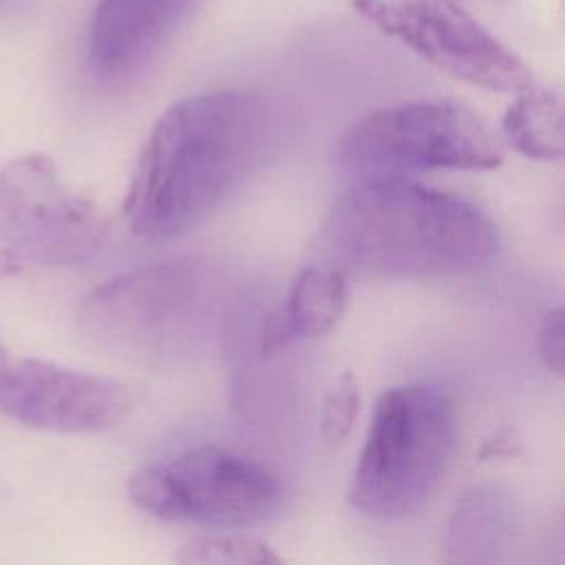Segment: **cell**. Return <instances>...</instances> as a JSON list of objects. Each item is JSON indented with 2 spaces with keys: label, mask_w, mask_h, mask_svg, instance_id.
<instances>
[{
  "label": "cell",
  "mask_w": 565,
  "mask_h": 565,
  "mask_svg": "<svg viewBox=\"0 0 565 565\" xmlns=\"http://www.w3.org/2000/svg\"><path fill=\"white\" fill-rule=\"evenodd\" d=\"M269 143L260 95L227 88L172 104L137 157L124 199L130 230L150 241L185 234L260 166Z\"/></svg>",
  "instance_id": "cell-1"
},
{
  "label": "cell",
  "mask_w": 565,
  "mask_h": 565,
  "mask_svg": "<svg viewBox=\"0 0 565 565\" xmlns=\"http://www.w3.org/2000/svg\"><path fill=\"white\" fill-rule=\"evenodd\" d=\"M327 265L380 278L466 274L499 249L494 221L475 203L406 177L362 179L327 214Z\"/></svg>",
  "instance_id": "cell-2"
},
{
  "label": "cell",
  "mask_w": 565,
  "mask_h": 565,
  "mask_svg": "<svg viewBox=\"0 0 565 565\" xmlns=\"http://www.w3.org/2000/svg\"><path fill=\"white\" fill-rule=\"evenodd\" d=\"M457 444L450 395L430 384L386 388L366 430L349 503L373 519L415 514L439 486Z\"/></svg>",
  "instance_id": "cell-3"
},
{
  "label": "cell",
  "mask_w": 565,
  "mask_h": 565,
  "mask_svg": "<svg viewBox=\"0 0 565 565\" xmlns=\"http://www.w3.org/2000/svg\"><path fill=\"white\" fill-rule=\"evenodd\" d=\"M221 282L201 260L179 258L117 274L90 289L77 320L102 349L159 360L190 349L216 318Z\"/></svg>",
  "instance_id": "cell-4"
},
{
  "label": "cell",
  "mask_w": 565,
  "mask_h": 565,
  "mask_svg": "<svg viewBox=\"0 0 565 565\" xmlns=\"http://www.w3.org/2000/svg\"><path fill=\"white\" fill-rule=\"evenodd\" d=\"M505 159L501 132L452 99H417L377 108L347 128L335 161L362 179L424 170H494Z\"/></svg>",
  "instance_id": "cell-5"
},
{
  "label": "cell",
  "mask_w": 565,
  "mask_h": 565,
  "mask_svg": "<svg viewBox=\"0 0 565 565\" xmlns=\"http://www.w3.org/2000/svg\"><path fill=\"white\" fill-rule=\"evenodd\" d=\"M128 497L135 508L163 521L236 530L276 514L282 486L260 461L203 444L137 468Z\"/></svg>",
  "instance_id": "cell-6"
},
{
  "label": "cell",
  "mask_w": 565,
  "mask_h": 565,
  "mask_svg": "<svg viewBox=\"0 0 565 565\" xmlns=\"http://www.w3.org/2000/svg\"><path fill=\"white\" fill-rule=\"evenodd\" d=\"M108 238L99 207L77 192L44 152H26L0 170V247L22 265L71 267Z\"/></svg>",
  "instance_id": "cell-7"
},
{
  "label": "cell",
  "mask_w": 565,
  "mask_h": 565,
  "mask_svg": "<svg viewBox=\"0 0 565 565\" xmlns=\"http://www.w3.org/2000/svg\"><path fill=\"white\" fill-rule=\"evenodd\" d=\"M353 11L437 71L466 84L519 93L530 66L457 0H351Z\"/></svg>",
  "instance_id": "cell-8"
},
{
  "label": "cell",
  "mask_w": 565,
  "mask_h": 565,
  "mask_svg": "<svg viewBox=\"0 0 565 565\" xmlns=\"http://www.w3.org/2000/svg\"><path fill=\"white\" fill-rule=\"evenodd\" d=\"M130 408L124 384L42 358H11L0 377V413L44 433H104Z\"/></svg>",
  "instance_id": "cell-9"
},
{
  "label": "cell",
  "mask_w": 565,
  "mask_h": 565,
  "mask_svg": "<svg viewBox=\"0 0 565 565\" xmlns=\"http://www.w3.org/2000/svg\"><path fill=\"white\" fill-rule=\"evenodd\" d=\"M205 0H97L88 38L90 71L104 82L141 73Z\"/></svg>",
  "instance_id": "cell-10"
},
{
  "label": "cell",
  "mask_w": 565,
  "mask_h": 565,
  "mask_svg": "<svg viewBox=\"0 0 565 565\" xmlns=\"http://www.w3.org/2000/svg\"><path fill=\"white\" fill-rule=\"evenodd\" d=\"M347 305V271L333 265L305 267L278 307L263 313L256 327V351L269 360L298 342L329 333Z\"/></svg>",
  "instance_id": "cell-11"
},
{
  "label": "cell",
  "mask_w": 565,
  "mask_h": 565,
  "mask_svg": "<svg viewBox=\"0 0 565 565\" xmlns=\"http://www.w3.org/2000/svg\"><path fill=\"white\" fill-rule=\"evenodd\" d=\"M512 532V508L492 488H472L457 499L444 547L450 563H488L497 558Z\"/></svg>",
  "instance_id": "cell-12"
},
{
  "label": "cell",
  "mask_w": 565,
  "mask_h": 565,
  "mask_svg": "<svg viewBox=\"0 0 565 565\" xmlns=\"http://www.w3.org/2000/svg\"><path fill=\"white\" fill-rule=\"evenodd\" d=\"M514 95L501 119L503 141L527 159L558 161L565 146L561 97L536 82Z\"/></svg>",
  "instance_id": "cell-13"
},
{
  "label": "cell",
  "mask_w": 565,
  "mask_h": 565,
  "mask_svg": "<svg viewBox=\"0 0 565 565\" xmlns=\"http://www.w3.org/2000/svg\"><path fill=\"white\" fill-rule=\"evenodd\" d=\"M185 565H210V563H236V565H271L282 558L260 539L249 534H203L194 536L179 547L174 554Z\"/></svg>",
  "instance_id": "cell-14"
},
{
  "label": "cell",
  "mask_w": 565,
  "mask_h": 565,
  "mask_svg": "<svg viewBox=\"0 0 565 565\" xmlns=\"http://www.w3.org/2000/svg\"><path fill=\"white\" fill-rule=\"evenodd\" d=\"M362 404L358 377L351 371L340 373L322 397L320 433L329 446H340L353 430Z\"/></svg>",
  "instance_id": "cell-15"
},
{
  "label": "cell",
  "mask_w": 565,
  "mask_h": 565,
  "mask_svg": "<svg viewBox=\"0 0 565 565\" xmlns=\"http://www.w3.org/2000/svg\"><path fill=\"white\" fill-rule=\"evenodd\" d=\"M539 353L545 366L556 375L563 377L565 369V327H563V307L550 309L539 327Z\"/></svg>",
  "instance_id": "cell-16"
},
{
  "label": "cell",
  "mask_w": 565,
  "mask_h": 565,
  "mask_svg": "<svg viewBox=\"0 0 565 565\" xmlns=\"http://www.w3.org/2000/svg\"><path fill=\"white\" fill-rule=\"evenodd\" d=\"M516 437H514V430L510 428H499L490 439L483 441L481 446V452L479 457L481 459H499V457H510L516 452Z\"/></svg>",
  "instance_id": "cell-17"
},
{
  "label": "cell",
  "mask_w": 565,
  "mask_h": 565,
  "mask_svg": "<svg viewBox=\"0 0 565 565\" xmlns=\"http://www.w3.org/2000/svg\"><path fill=\"white\" fill-rule=\"evenodd\" d=\"M22 267H24L22 260H20L13 252L0 247V278H2V276H13V274H18Z\"/></svg>",
  "instance_id": "cell-18"
},
{
  "label": "cell",
  "mask_w": 565,
  "mask_h": 565,
  "mask_svg": "<svg viewBox=\"0 0 565 565\" xmlns=\"http://www.w3.org/2000/svg\"><path fill=\"white\" fill-rule=\"evenodd\" d=\"M9 360H11V355L7 353V349H4L2 342H0V377H2V373H4V369H7V364H9Z\"/></svg>",
  "instance_id": "cell-19"
}]
</instances>
